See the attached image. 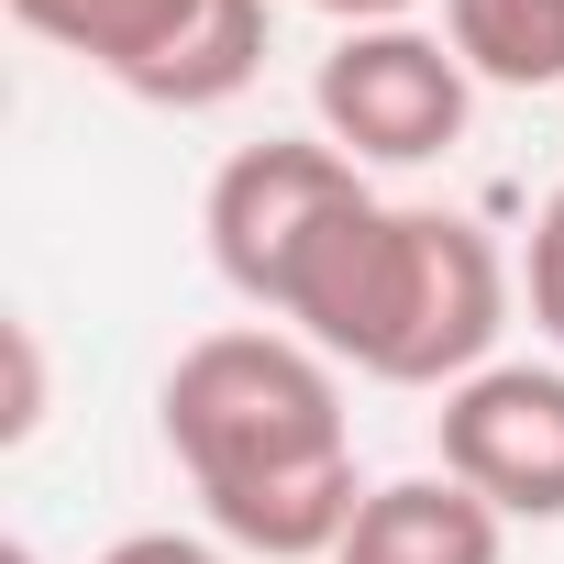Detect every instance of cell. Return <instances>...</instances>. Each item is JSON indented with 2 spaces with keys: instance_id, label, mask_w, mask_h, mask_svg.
I'll list each match as a JSON object with an SVG mask.
<instances>
[{
  "instance_id": "obj_3",
  "label": "cell",
  "mask_w": 564,
  "mask_h": 564,
  "mask_svg": "<svg viewBox=\"0 0 564 564\" xmlns=\"http://www.w3.org/2000/svg\"><path fill=\"white\" fill-rule=\"evenodd\" d=\"M12 23L144 111H221L265 67V0H12Z\"/></svg>"
},
{
  "instance_id": "obj_2",
  "label": "cell",
  "mask_w": 564,
  "mask_h": 564,
  "mask_svg": "<svg viewBox=\"0 0 564 564\" xmlns=\"http://www.w3.org/2000/svg\"><path fill=\"white\" fill-rule=\"evenodd\" d=\"M509 300H520V265L487 243V221L366 188L333 232H311L265 322L377 388H465L476 366H498Z\"/></svg>"
},
{
  "instance_id": "obj_8",
  "label": "cell",
  "mask_w": 564,
  "mask_h": 564,
  "mask_svg": "<svg viewBox=\"0 0 564 564\" xmlns=\"http://www.w3.org/2000/svg\"><path fill=\"white\" fill-rule=\"evenodd\" d=\"M443 45L476 89H564V0H443Z\"/></svg>"
},
{
  "instance_id": "obj_1",
  "label": "cell",
  "mask_w": 564,
  "mask_h": 564,
  "mask_svg": "<svg viewBox=\"0 0 564 564\" xmlns=\"http://www.w3.org/2000/svg\"><path fill=\"white\" fill-rule=\"evenodd\" d=\"M166 454L199 487V520L243 564H322L344 553L366 487H355V421L344 366L276 322L199 333L155 388Z\"/></svg>"
},
{
  "instance_id": "obj_7",
  "label": "cell",
  "mask_w": 564,
  "mask_h": 564,
  "mask_svg": "<svg viewBox=\"0 0 564 564\" xmlns=\"http://www.w3.org/2000/svg\"><path fill=\"white\" fill-rule=\"evenodd\" d=\"M498 553H509V520L465 476H388L366 487L333 564H498Z\"/></svg>"
},
{
  "instance_id": "obj_4",
  "label": "cell",
  "mask_w": 564,
  "mask_h": 564,
  "mask_svg": "<svg viewBox=\"0 0 564 564\" xmlns=\"http://www.w3.org/2000/svg\"><path fill=\"white\" fill-rule=\"evenodd\" d=\"M465 111H476V78L443 34L421 23H366V34H333L322 67H311V122L322 144H344L366 177L377 166H432L465 144Z\"/></svg>"
},
{
  "instance_id": "obj_6",
  "label": "cell",
  "mask_w": 564,
  "mask_h": 564,
  "mask_svg": "<svg viewBox=\"0 0 564 564\" xmlns=\"http://www.w3.org/2000/svg\"><path fill=\"white\" fill-rule=\"evenodd\" d=\"M443 476L498 520H564V366H476L443 388Z\"/></svg>"
},
{
  "instance_id": "obj_11",
  "label": "cell",
  "mask_w": 564,
  "mask_h": 564,
  "mask_svg": "<svg viewBox=\"0 0 564 564\" xmlns=\"http://www.w3.org/2000/svg\"><path fill=\"white\" fill-rule=\"evenodd\" d=\"M0 432L12 443L45 432V344H34V322H12V410H0Z\"/></svg>"
},
{
  "instance_id": "obj_13",
  "label": "cell",
  "mask_w": 564,
  "mask_h": 564,
  "mask_svg": "<svg viewBox=\"0 0 564 564\" xmlns=\"http://www.w3.org/2000/svg\"><path fill=\"white\" fill-rule=\"evenodd\" d=\"M0 564H45V553H34V542H12V553H0Z\"/></svg>"
},
{
  "instance_id": "obj_9",
  "label": "cell",
  "mask_w": 564,
  "mask_h": 564,
  "mask_svg": "<svg viewBox=\"0 0 564 564\" xmlns=\"http://www.w3.org/2000/svg\"><path fill=\"white\" fill-rule=\"evenodd\" d=\"M520 300H531V322H542V344L564 355V188L531 210V243H520Z\"/></svg>"
},
{
  "instance_id": "obj_10",
  "label": "cell",
  "mask_w": 564,
  "mask_h": 564,
  "mask_svg": "<svg viewBox=\"0 0 564 564\" xmlns=\"http://www.w3.org/2000/svg\"><path fill=\"white\" fill-rule=\"evenodd\" d=\"M100 564H243L221 531H122Z\"/></svg>"
},
{
  "instance_id": "obj_5",
  "label": "cell",
  "mask_w": 564,
  "mask_h": 564,
  "mask_svg": "<svg viewBox=\"0 0 564 564\" xmlns=\"http://www.w3.org/2000/svg\"><path fill=\"white\" fill-rule=\"evenodd\" d=\"M377 177L322 144V133H265L243 155H221L210 199H199V232H210V265H221V289L243 311H276V289H289V265L311 254V232H333Z\"/></svg>"
},
{
  "instance_id": "obj_12",
  "label": "cell",
  "mask_w": 564,
  "mask_h": 564,
  "mask_svg": "<svg viewBox=\"0 0 564 564\" xmlns=\"http://www.w3.org/2000/svg\"><path fill=\"white\" fill-rule=\"evenodd\" d=\"M300 12H322V23H344V34H366V23H410L421 0H300Z\"/></svg>"
}]
</instances>
